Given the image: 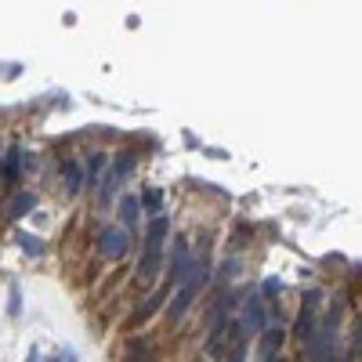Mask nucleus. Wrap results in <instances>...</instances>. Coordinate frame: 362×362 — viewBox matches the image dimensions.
<instances>
[{
	"label": "nucleus",
	"mask_w": 362,
	"mask_h": 362,
	"mask_svg": "<svg viewBox=\"0 0 362 362\" xmlns=\"http://www.w3.org/2000/svg\"><path fill=\"white\" fill-rule=\"evenodd\" d=\"M167 218H156L153 228L145 235V254H141V264H138V279L141 283H153L163 268V239H167Z\"/></svg>",
	"instance_id": "f257e3e1"
},
{
	"label": "nucleus",
	"mask_w": 362,
	"mask_h": 362,
	"mask_svg": "<svg viewBox=\"0 0 362 362\" xmlns=\"http://www.w3.org/2000/svg\"><path fill=\"white\" fill-rule=\"evenodd\" d=\"M210 279V261H192L185 279L177 283V293L170 300V319H181V312H189V305L196 300V293L203 290V283Z\"/></svg>",
	"instance_id": "f03ea898"
},
{
	"label": "nucleus",
	"mask_w": 362,
	"mask_h": 362,
	"mask_svg": "<svg viewBox=\"0 0 362 362\" xmlns=\"http://www.w3.org/2000/svg\"><path fill=\"white\" fill-rule=\"evenodd\" d=\"M235 322H239V329H243V337L257 334V329L264 326V297H261L257 290H250V293L243 297V315H239Z\"/></svg>",
	"instance_id": "7ed1b4c3"
},
{
	"label": "nucleus",
	"mask_w": 362,
	"mask_h": 362,
	"mask_svg": "<svg viewBox=\"0 0 362 362\" xmlns=\"http://www.w3.org/2000/svg\"><path fill=\"white\" fill-rule=\"evenodd\" d=\"M98 250H102L105 257H124V254L131 250V232L119 228V225L105 228V232L98 235Z\"/></svg>",
	"instance_id": "20e7f679"
},
{
	"label": "nucleus",
	"mask_w": 362,
	"mask_h": 362,
	"mask_svg": "<svg viewBox=\"0 0 362 362\" xmlns=\"http://www.w3.org/2000/svg\"><path fill=\"white\" fill-rule=\"evenodd\" d=\"M131 167H134V160H131V156H119V160H116V167L102 177V189H98V199H102V203H109V199H112V192H116V185H119V177H124Z\"/></svg>",
	"instance_id": "39448f33"
},
{
	"label": "nucleus",
	"mask_w": 362,
	"mask_h": 362,
	"mask_svg": "<svg viewBox=\"0 0 362 362\" xmlns=\"http://www.w3.org/2000/svg\"><path fill=\"white\" fill-rule=\"evenodd\" d=\"M232 305H239V297H235V293H221V297H218V305L210 308V315H206V322H210V334H214V329H221V326L228 322Z\"/></svg>",
	"instance_id": "423d86ee"
},
{
	"label": "nucleus",
	"mask_w": 362,
	"mask_h": 362,
	"mask_svg": "<svg viewBox=\"0 0 362 362\" xmlns=\"http://www.w3.org/2000/svg\"><path fill=\"white\" fill-rule=\"evenodd\" d=\"M189 264H192V257H189V243H177L174 247V257H170V279H185V272H189Z\"/></svg>",
	"instance_id": "0eeeda50"
},
{
	"label": "nucleus",
	"mask_w": 362,
	"mask_h": 362,
	"mask_svg": "<svg viewBox=\"0 0 362 362\" xmlns=\"http://www.w3.org/2000/svg\"><path fill=\"white\" fill-rule=\"evenodd\" d=\"M33 206H37V196H33V192H15V196L8 199V218H25Z\"/></svg>",
	"instance_id": "6e6552de"
},
{
	"label": "nucleus",
	"mask_w": 362,
	"mask_h": 362,
	"mask_svg": "<svg viewBox=\"0 0 362 362\" xmlns=\"http://www.w3.org/2000/svg\"><path fill=\"white\" fill-rule=\"evenodd\" d=\"M279 344H283V329H279V326H272V334L261 341V358H264V362H276Z\"/></svg>",
	"instance_id": "1a4fd4ad"
},
{
	"label": "nucleus",
	"mask_w": 362,
	"mask_h": 362,
	"mask_svg": "<svg viewBox=\"0 0 362 362\" xmlns=\"http://www.w3.org/2000/svg\"><path fill=\"white\" fill-rule=\"evenodd\" d=\"M138 210H141L138 199H134V196H124V203H119V221H124V225H119V228L131 232V225L138 221Z\"/></svg>",
	"instance_id": "9d476101"
},
{
	"label": "nucleus",
	"mask_w": 362,
	"mask_h": 362,
	"mask_svg": "<svg viewBox=\"0 0 362 362\" xmlns=\"http://www.w3.org/2000/svg\"><path fill=\"white\" fill-rule=\"evenodd\" d=\"M4 181H15L18 170H22V148H8V156H4Z\"/></svg>",
	"instance_id": "9b49d317"
},
{
	"label": "nucleus",
	"mask_w": 362,
	"mask_h": 362,
	"mask_svg": "<svg viewBox=\"0 0 362 362\" xmlns=\"http://www.w3.org/2000/svg\"><path fill=\"white\" fill-rule=\"evenodd\" d=\"M160 203H163V192L160 189H145L141 199H138V206H145L148 214H160Z\"/></svg>",
	"instance_id": "f8f14e48"
},
{
	"label": "nucleus",
	"mask_w": 362,
	"mask_h": 362,
	"mask_svg": "<svg viewBox=\"0 0 362 362\" xmlns=\"http://www.w3.org/2000/svg\"><path fill=\"white\" fill-rule=\"evenodd\" d=\"M127 362H153V348H148L145 341H134V344H131Z\"/></svg>",
	"instance_id": "ddd939ff"
},
{
	"label": "nucleus",
	"mask_w": 362,
	"mask_h": 362,
	"mask_svg": "<svg viewBox=\"0 0 362 362\" xmlns=\"http://www.w3.org/2000/svg\"><path fill=\"white\" fill-rule=\"evenodd\" d=\"M62 174H66V185H69V192H80V181H83V177H80V167H76L73 160L62 167Z\"/></svg>",
	"instance_id": "4468645a"
},
{
	"label": "nucleus",
	"mask_w": 362,
	"mask_h": 362,
	"mask_svg": "<svg viewBox=\"0 0 362 362\" xmlns=\"http://www.w3.org/2000/svg\"><path fill=\"white\" fill-rule=\"evenodd\" d=\"M18 239H22V250H25V254H40V250H44L40 239H33V235H18Z\"/></svg>",
	"instance_id": "2eb2a0df"
},
{
	"label": "nucleus",
	"mask_w": 362,
	"mask_h": 362,
	"mask_svg": "<svg viewBox=\"0 0 362 362\" xmlns=\"http://www.w3.org/2000/svg\"><path fill=\"white\" fill-rule=\"evenodd\" d=\"M29 362H76V358H73V351H58V358H44V355L33 351V358H29Z\"/></svg>",
	"instance_id": "dca6fc26"
},
{
	"label": "nucleus",
	"mask_w": 362,
	"mask_h": 362,
	"mask_svg": "<svg viewBox=\"0 0 362 362\" xmlns=\"http://www.w3.org/2000/svg\"><path fill=\"white\" fill-rule=\"evenodd\" d=\"M228 355H232V358H228V362H243V355H247V351H243V344H239V348H232V351H228Z\"/></svg>",
	"instance_id": "f3484780"
},
{
	"label": "nucleus",
	"mask_w": 362,
	"mask_h": 362,
	"mask_svg": "<svg viewBox=\"0 0 362 362\" xmlns=\"http://www.w3.org/2000/svg\"><path fill=\"white\" fill-rule=\"evenodd\" d=\"M276 362H279V358H276Z\"/></svg>",
	"instance_id": "a211bd4d"
}]
</instances>
